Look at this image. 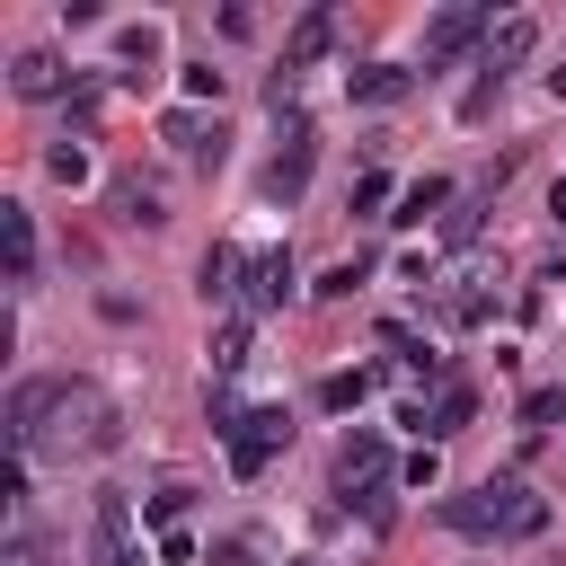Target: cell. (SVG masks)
<instances>
[{
  "label": "cell",
  "instance_id": "cb8c5ba5",
  "mask_svg": "<svg viewBox=\"0 0 566 566\" xmlns=\"http://www.w3.org/2000/svg\"><path fill=\"white\" fill-rule=\"evenodd\" d=\"M142 522H159V531H177V522H186V486H159V495L142 504Z\"/></svg>",
  "mask_w": 566,
  "mask_h": 566
},
{
  "label": "cell",
  "instance_id": "2e32d148",
  "mask_svg": "<svg viewBox=\"0 0 566 566\" xmlns=\"http://www.w3.org/2000/svg\"><path fill=\"white\" fill-rule=\"evenodd\" d=\"M442 203H451V186H442V177H416V186L398 195V212H389V221H398V230H416V221H433Z\"/></svg>",
  "mask_w": 566,
  "mask_h": 566
},
{
  "label": "cell",
  "instance_id": "30bf717a",
  "mask_svg": "<svg viewBox=\"0 0 566 566\" xmlns=\"http://www.w3.org/2000/svg\"><path fill=\"white\" fill-rule=\"evenodd\" d=\"M97 548H106V566H124V557H133V495H124V486H106V495H97Z\"/></svg>",
  "mask_w": 566,
  "mask_h": 566
},
{
  "label": "cell",
  "instance_id": "6da1fadb",
  "mask_svg": "<svg viewBox=\"0 0 566 566\" xmlns=\"http://www.w3.org/2000/svg\"><path fill=\"white\" fill-rule=\"evenodd\" d=\"M442 522H451L460 539H539V531H548V504H539L522 478H486V486L451 495Z\"/></svg>",
  "mask_w": 566,
  "mask_h": 566
},
{
  "label": "cell",
  "instance_id": "4fadbf2b",
  "mask_svg": "<svg viewBox=\"0 0 566 566\" xmlns=\"http://www.w3.org/2000/svg\"><path fill=\"white\" fill-rule=\"evenodd\" d=\"M0 239H9V283H35V221H27V203H0Z\"/></svg>",
  "mask_w": 566,
  "mask_h": 566
},
{
  "label": "cell",
  "instance_id": "8fae6325",
  "mask_svg": "<svg viewBox=\"0 0 566 566\" xmlns=\"http://www.w3.org/2000/svg\"><path fill=\"white\" fill-rule=\"evenodd\" d=\"M327 44H336V18H327V9H310V18H301V27H292V44H283V71H292V80H301V71H310V62H318V53H327Z\"/></svg>",
  "mask_w": 566,
  "mask_h": 566
},
{
  "label": "cell",
  "instance_id": "83f0119b",
  "mask_svg": "<svg viewBox=\"0 0 566 566\" xmlns=\"http://www.w3.org/2000/svg\"><path fill=\"white\" fill-rule=\"evenodd\" d=\"M212 566H256V548H248V539H221V548H212Z\"/></svg>",
  "mask_w": 566,
  "mask_h": 566
},
{
  "label": "cell",
  "instance_id": "ba28073f",
  "mask_svg": "<svg viewBox=\"0 0 566 566\" xmlns=\"http://www.w3.org/2000/svg\"><path fill=\"white\" fill-rule=\"evenodd\" d=\"M539 53V18H504V27H486V71L504 80L513 62H531Z\"/></svg>",
  "mask_w": 566,
  "mask_h": 566
},
{
  "label": "cell",
  "instance_id": "d6986e66",
  "mask_svg": "<svg viewBox=\"0 0 566 566\" xmlns=\"http://www.w3.org/2000/svg\"><path fill=\"white\" fill-rule=\"evenodd\" d=\"M203 354H212V371L230 380V371L248 363V318H230V327H212V345H203Z\"/></svg>",
  "mask_w": 566,
  "mask_h": 566
},
{
  "label": "cell",
  "instance_id": "9c48e42d",
  "mask_svg": "<svg viewBox=\"0 0 566 566\" xmlns=\"http://www.w3.org/2000/svg\"><path fill=\"white\" fill-rule=\"evenodd\" d=\"M345 88H354L363 106H398V97L416 88V71H407V62H363V71H345Z\"/></svg>",
  "mask_w": 566,
  "mask_h": 566
},
{
  "label": "cell",
  "instance_id": "ffe728a7",
  "mask_svg": "<svg viewBox=\"0 0 566 566\" xmlns=\"http://www.w3.org/2000/svg\"><path fill=\"white\" fill-rule=\"evenodd\" d=\"M318 398L345 416V407H363V398H371V371H327V380H318Z\"/></svg>",
  "mask_w": 566,
  "mask_h": 566
},
{
  "label": "cell",
  "instance_id": "7a4b0ae2",
  "mask_svg": "<svg viewBox=\"0 0 566 566\" xmlns=\"http://www.w3.org/2000/svg\"><path fill=\"white\" fill-rule=\"evenodd\" d=\"M44 442H53V451H115V442H124V407H115L97 380H62Z\"/></svg>",
  "mask_w": 566,
  "mask_h": 566
},
{
  "label": "cell",
  "instance_id": "44dd1931",
  "mask_svg": "<svg viewBox=\"0 0 566 566\" xmlns=\"http://www.w3.org/2000/svg\"><path fill=\"white\" fill-rule=\"evenodd\" d=\"M44 168H53V177H62V186H80V177H88V150H80V142H71V133H62V142H53V150H44Z\"/></svg>",
  "mask_w": 566,
  "mask_h": 566
},
{
  "label": "cell",
  "instance_id": "f1b7e54d",
  "mask_svg": "<svg viewBox=\"0 0 566 566\" xmlns=\"http://www.w3.org/2000/svg\"><path fill=\"white\" fill-rule=\"evenodd\" d=\"M9 566H44V548H35L27 531H18V539H9Z\"/></svg>",
  "mask_w": 566,
  "mask_h": 566
},
{
  "label": "cell",
  "instance_id": "5b68a950",
  "mask_svg": "<svg viewBox=\"0 0 566 566\" xmlns=\"http://www.w3.org/2000/svg\"><path fill=\"white\" fill-rule=\"evenodd\" d=\"M336 486H345V495H354V486H363V495L389 486V442H380V433H345V442H336Z\"/></svg>",
  "mask_w": 566,
  "mask_h": 566
},
{
  "label": "cell",
  "instance_id": "e0dca14e",
  "mask_svg": "<svg viewBox=\"0 0 566 566\" xmlns=\"http://www.w3.org/2000/svg\"><path fill=\"white\" fill-rule=\"evenodd\" d=\"M469 416H478V389H460V380H451V389H442V398H433V424H424V433H433V442H442V433H460V424H469Z\"/></svg>",
  "mask_w": 566,
  "mask_h": 566
},
{
  "label": "cell",
  "instance_id": "5bb4252c",
  "mask_svg": "<svg viewBox=\"0 0 566 566\" xmlns=\"http://www.w3.org/2000/svg\"><path fill=\"white\" fill-rule=\"evenodd\" d=\"M478 27H486V18H478V9H442V18H433V27H424V62H451V53H460V44H469V35H478Z\"/></svg>",
  "mask_w": 566,
  "mask_h": 566
},
{
  "label": "cell",
  "instance_id": "52a82bcc",
  "mask_svg": "<svg viewBox=\"0 0 566 566\" xmlns=\"http://www.w3.org/2000/svg\"><path fill=\"white\" fill-rule=\"evenodd\" d=\"M9 88L18 97H62V88H80V71H62V53H18L9 62Z\"/></svg>",
  "mask_w": 566,
  "mask_h": 566
},
{
  "label": "cell",
  "instance_id": "1f68e13d",
  "mask_svg": "<svg viewBox=\"0 0 566 566\" xmlns=\"http://www.w3.org/2000/svg\"><path fill=\"white\" fill-rule=\"evenodd\" d=\"M292 566H318V557H292Z\"/></svg>",
  "mask_w": 566,
  "mask_h": 566
},
{
  "label": "cell",
  "instance_id": "d4e9b609",
  "mask_svg": "<svg viewBox=\"0 0 566 566\" xmlns=\"http://www.w3.org/2000/svg\"><path fill=\"white\" fill-rule=\"evenodd\" d=\"M398 478H407V486H433V478H442V460H433V442H424V451H407V469H398Z\"/></svg>",
  "mask_w": 566,
  "mask_h": 566
},
{
  "label": "cell",
  "instance_id": "3957f363",
  "mask_svg": "<svg viewBox=\"0 0 566 566\" xmlns=\"http://www.w3.org/2000/svg\"><path fill=\"white\" fill-rule=\"evenodd\" d=\"M283 442H292V416H283V407H248V416L230 424V469H239V478H265V460H274Z\"/></svg>",
  "mask_w": 566,
  "mask_h": 566
},
{
  "label": "cell",
  "instance_id": "7402d4cb",
  "mask_svg": "<svg viewBox=\"0 0 566 566\" xmlns=\"http://www.w3.org/2000/svg\"><path fill=\"white\" fill-rule=\"evenodd\" d=\"M363 274H371V256H345V265H327V274H318V301H345Z\"/></svg>",
  "mask_w": 566,
  "mask_h": 566
},
{
  "label": "cell",
  "instance_id": "ac0fdd59",
  "mask_svg": "<svg viewBox=\"0 0 566 566\" xmlns=\"http://www.w3.org/2000/svg\"><path fill=\"white\" fill-rule=\"evenodd\" d=\"M115 212H124V221H142V230H159V221H168V212H159V195H150L142 177H124V186H115Z\"/></svg>",
  "mask_w": 566,
  "mask_h": 566
},
{
  "label": "cell",
  "instance_id": "8992f818",
  "mask_svg": "<svg viewBox=\"0 0 566 566\" xmlns=\"http://www.w3.org/2000/svg\"><path fill=\"white\" fill-rule=\"evenodd\" d=\"M310 159H318V133H310V124H292V133H283V150H274V168H265V195H274V203H292V195L310 186Z\"/></svg>",
  "mask_w": 566,
  "mask_h": 566
},
{
  "label": "cell",
  "instance_id": "603a6c76",
  "mask_svg": "<svg viewBox=\"0 0 566 566\" xmlns=\"http://www.w3.org/2000/svg\"><path fill=\"white\" fill-rule=\"evenodd\" d=\"M557 416H566V389H531V398H522V424H531V433H548Z\"/></svg>",
  "mask_w": 566,
  "mask_h": 566
},
{
  "label": "cell",
  "instance_id": "484cf974",
  "mask_svg": "<svg viewBox=\"0 0 566 566\" xmlns=\"http://www.w3.org/2000/svg\"><path fill=\"white\" fill-rule=\"evenodd\" d=\"M186 97H221V71L212 62H186Z\"/></svg>",
  "mask_w": 566,
  "mask_h": 566
},
{
  "label": "cell",
  "instance_id": "9a60e30c",
  "mask_svg": "<svg viewBox=\"0 0 566 566\" xmlns=\"http://www.w3.org/2000/svg\"><path fill=\"white\" fill-rule=\"evenodd\" d=\"M239 274H248V256H239V248H203L195 292H203V301H230V292H239Z\"/></svg>",
  "mask_w": 566,
  "mask_h": 566
},
{
  "label": "cell",
  "instance_id": "4dcf8cb0",
  "mask_svg": "<svg viewBox=\"0 0 566 566\" xmlns=\"http://www.w3.org/2000/svg\"><path fill=\"white\" fill-rule=\"evenodd\" d=\"M548 97H557V106H566V62H557V71H548Z\"/></svg>",
  "mask_w": 566,
  "mask_h": 566
},
{
  "label": "cell",
  "instance_id": "277c9868",
  "mask_svg": "<svg viewBox=\"0 0 566 566\" xmlns=\"http://www.w3.org/2000/svg\"><path fill=\"white\" fill-rule=\"evenodd\" d=\"M283 292H292V256H283V248L248 256V283H239V318H265V310H283Z\"/></svg>",
  "mask_w": 566,
  "mask_h": 566
},
{
  "label": "cell",
  "instance_id": "4316f807",
  "mask_svg": "<svg viewBox=\"0 0 566 566\" xmlns=\"http://www.w3.org/2000/svg\"><path fill=\"white\" fill-rule=\"evenodd\" d=\"M380 203H389V177H380V168H371V177H363V186H354V212H380Z\"/></svg>",
  "mask_w": 566,
  "mask_h": 566
},
{
  "label": "cell",
  "instance_id": "7c38bea8",
  "mask_svg": "<svg viewBox=\"0 0 566 566\" xmlns=\"http://www.w3.org/2000/svg\"><path fill=\"white\" fill-rule=\"evenodd\" d=\"M115 62H124L115 80H133V88H142V80L159 71V27H150V18H142V27H124V35H115Z\"/></svg>",
  "mask_w": 566,
  "mask_h": 566
},
{
  "label": "cell",
  "instance_id": "f546056e",
  "mask_svg": "<svg viewBox=\"0 0 566 566\" xmlns=\"http://www.w3.org/2000/svg\"><path fill=\"white\" fill-rule=\"evenodd\" d=\"M548 221H566V177H557V186H548Z\"/></svg>",
  "mask_w": 566,
  "mask_h": 566
}]
</instances>
